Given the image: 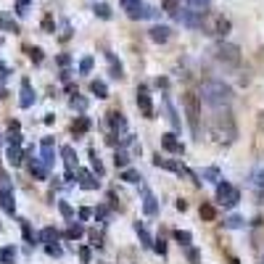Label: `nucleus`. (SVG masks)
<instances>
[{
	"label": "nucleus",
	"mask_w": 264,
	"mask_h": 264,
	"mask_svg": "<svg viewBox=\"0 0 264 264\" xmlns=\"http://www.w3.org/2000/svg\"><path fill=\"white\" fill-rule=\"evenodd\" d=\"M204 103H209L212 108H227L230 106V100H232V90H230V85H224L220 80H209L204 82Z\"/></svg>",
	"instance_id": "f257e3e1"
},
{
	"label": "nucleus",
	"mask_w": 264,
	"mask_h": 264,
	"mask_svg": "<svg viewBox=\"0 0 264 264\" xmlns=\"http://www.w3.org/2000/svg\"><path fill=\"white\" fill-rule=\"evenodd\" d=\"M185 114H188V124L193 135H201V98L196 92H185Z\"/></svg>",
	"instance_id": "f03ea898"
},
{
	"label": "nucleus",
	"mask_w": 264,
	"mask_h": 264,
	"mask_svg": "<svg viewBox=\"0 0 264 264\" xmlns=\"http://www.w3.org/2000/svg\"><path fill=\"white\" fill-rule=\"evenodd\" d=\"M212 53L224 66H238L240 64V50H238V45H232V43H217L212 48Z\"/></svg>",
	"instance_id": "7ed1b4c3"
},
{
	"label": "nucleus",
	"mask_w": 264,
	"mask_h": 264,
	"mask_svg": "<svg viewBox=\"0 0 264 264\" xmlns=\"http://www.w3.org/2000/svg\"><path fill=\"white\" fill-rule=\"evenodd\" d=\"M230 21L224 19V16H220V13H209V16H204L201 19V29H206V35H220V37H224L230 32Z\"/></svg>",
	"instance_id": "20e7f679"
},
{
	"label": "nucleus",
	"mask_w": 264,
	"mask_h": 264,
	"mask_svg": "<svg viewBox=\"0 0 264 264\" xmlns=\"http://www.w3.org/2000/svg\"><path fill=\"white\" fill-rule=\"evenodd\" d=\"M217 201H220L222 206L232 209L240 201V190L235 188V185H230V182H220L217 185Z\"/></svg>",
	"instance_id": "39448f33"
},
{
	"label": "nucleus",
	"mask_w": 264,
	"mask_h": 264,
	"mask_svg": "<svg viewBox=\"0 0 264 264\" xmlns=\"http://www.w3.org/2000/svg\"><path fill=\"white\" fill-rule=\"evenodd\" d=\"M0 206H3L5 214L16 212V201H13V185L8 177H0Z\"/></svg>",
	"instance_id": "423d86ee"
},
{
	"label": "nucleus",
	"mask_w": 264,
	"mask_h": 264,
	"mask_svg": "<svg viewBox=\"0 0 264 264\" xmlns=\"http://www.w3.org/2000/svg\"><path fill=\"white\" fill-rule=\"evenodd\" d=\"M122 8L127 11L130 19H148L156 11H151L148 5H143V0H122Z\"/></svg>",
	"instance_id": "0eeeda50"
},
{
	"label": "nucleus",
	"mask_w": 264,
	"mask_h": 264,
	"mask_svg": "<svg viewBox=\"0 0 264 264\" xmlns=\"http://www.w3.org/2000/svg\"><path fill=\"white\" fill-rule=\"evenodd\" d=\"M77 182H80L82 190H98V185H100L95 175L88 172V169H80V167H77Z\"/></svg>",
	"instance_id": "6e6552de"
},
{
	"label": "nucleus",
	"mask_w": 264,
	"mask_h": 264,
	"mask_svg": "<svg viewBox=\"0 0 264 264\" xmlns=\"http://www.w3.org/2000/svg\"><path fill=\"white\" fill-rule=\"evenodd\" d=\"M137 106H140V111L145 119H153V106H151V95L145 88H137Z\"/></svg>",
	"instance_id": "1a4fd4ad"
},
{
	"label": "nucleus",
	"mask_w": 264,
	"mask_h": 264,
	"mask_svg": "<svg viewBox=\"0 0 264 264\" xmlns=\"http://www.w3.org/2000/svg\"><path fill=\"white\" fill-rule=\"evenodd\" d=\"M40 161H43L48 169L53 167V161H56V153H53V140H50V137H45L43 145H40Z\"/></svg>",
	"instance_id": "9d476101"
},
{
	"label": "nucleus",
	"mask_w": 264,
	"mask_h": 264,
	"mask_svg": "<svg viewBox=\"0 0 264 264\" xmlns=\"http://www.w3.org/2000/svg\"><path fill=\"white\" fill-rule=\"evenodd\" d=\"M35 103V90H32V85H29V80L21 82V98H19V106L21 108H29Z\"/></svg>",
	"instance_id": "9b49d317"
},
{
	"label": "nucleus",
	"mask_w": 264,
	"mask_h": 264,
	"mask_svg": "<svg viewBox=\"0 0 264 264\" xmlns=\"http://www.w3.org/2000/svg\"><path fill=\"white\" fill-rule=\"evenodd\" d=\"M161 145H164L167 151H172V153H182L185 151V145L177 140V137L172 135V132H167V135H161Z\"/></svg>",
	"instance_id": "f8f14e48"
},
{
	"label": "nucleus",
	"mask_w": 264,
	"mask_h": 264,
	"mask_svg": "<svg viewBox=\"0 0 264 264\" xmlns=\"http://www.w3.org/2000/svg\"><path fill=\"white\" fill-rule=\"evenodd\" d=\"M177 19H180L182 21V24H188V27H201V19H204V16H201V13H196V11H182V13H177Z\"/></svg>",
	"instance_id": "ddd939ff"
},
{
	"label": "nucleus",
	"mask_w": 264,
	"mask_h": 264,
	"mask_svg": "<svg viewBox=\"0 0 264 264\" xmlns=\"http://www.w3.org/2000/svg\"><path fill=\"white\" fill-rule=\"evenodd\" d=\"M29 172H32L35 180H45V177H48V167H45L40 159H32L29 161Z\"/></svg>",
	"instance_id": "4468645a"
},
{
	"label": "nucleus",
	"mask_w": 264,
	"mask_h": 264,
	"mask_svg": "<svg viewBox=\"0 0 264 264\" xmlns=\"http://www.w3.org/2000/svg\"><path fill=\"white\" fill-rule=\"evenodd\" d=\"M143 209H145V214H156L159 212V204H156V198H153V193L148 188H143Z\"/></svg>",
	"instance_id": "2eb2a0df"
},
{
	"label": "nucleus",
	"mask_w": 264,
	"mask_h": 264,
	"mask_svg": "<svg viewBox=\"0 0 264 264\" xmlns=\"http://www.w3.org/2000/svg\"><path fill=\"white\" fill-rule=\"evenodd\" d=\"M61 238V232L56 230V227H45V230H40V235H37V240H40V243H56V240Z\"/></svg>",
	"instance_id": "dca6fc26"
},
{
	"label": "nucleus",
	"mask_w": 264,
	"mask_h": 264,
	"mask_svg": "<svg viewBox=\"0 0 264 264\" xmlns=\"http://www.w3.org/2000/svg\"><path fill=\"white\" fill-rule=\"evenodd\" d=\"M108 122H111V127H114L116 132H124V130H127V119H124L119 111H111V114H108Z\"/></svg>",
	"instance_id": "f3484780"
},
{
	"label": "nucleus",
	"mask_w": 264,
	"mask_h": 264,
	"mask_svg": "<svg viewBox=\"0 0 264 264\" xmlns=\"http://www.w3.org/2000/svg\"><path fill=\"white\" fill-rule=\"evenodd\" d=\"M21 161H24V151H21L19 145H11L8 148V164L11 167H21Z\"/></svg>",
	"instance_id": "a211bd4d"
},
{
	"label": "nucleus",
	"mask_w": 264,
	"mask_h": 264,
	"mask_svg": "<svg viewBox=\"0 0 264 264\" xmlns=\"http://www.w3.org/2000/svg\"><path fill=\"white\" fill-rule=\"evenodd\" d=\"M169 32H172L169 27H153L151 29V40L153 43H167L169 40Z\"/></svg>",
	"instance_id": "6ab92c4d"
},
{
	"label": "nucleus",
	"mask_w": 264,
	"mask_h": 264,
	"mask_svg": "<svg viewBox=\"0 0 264 264\" xmlns=\"http://www.w3.org/2000/svg\"><path fill=\"white\" fill-rule=\"evenodd\" d=\"M61 156H64V161H66V169H69V172H74V169H77V156H74V151L69 148V145H64V148H61Z\"/></svg>",
	"instance_id": "aec40b11"
},
{
	"label": "nucleus",
	"mask_w": 264,
	"mask_h": 264,
	"mask_svg": "<svg viewBox=\"0 0 264 264\" xmlns=\"http://www.w3.org/2000/svg\"><path fill=\"white\" fill-rule=\"evenodd\" d=\"M0 262H3V264H13V262H16V248H13V246L0 248Z\"/></svg>",
	"instance_id": "412c9836"
},
{
	"label": "nucleus",
	"mask_w": 264,
	"mask_h": 264,
	"mask_svg": "<svg viewBox=\"0 0 264 264\" xmlns=\"http://www.w3.org/2000/svg\"><path fill=\"white\" fill-rule=\"evenodd\" d=\"M209 3H212V0H188V8L204 16V13H206V8H209Z\"/></svg>",
	"instance_id": "4be33fe9"
},
{
	"label": "nucleus",
	"mask_w": 264,
	"mask_h": 264,
	"mask_svg": "<svg viewBox=\"0 0 264 264\" xmlns=\"http://www.w3.org/2000/svg\"><path fill=\"white\" fill-rule=\"evenodd\" d=\"M90 90L95 92L98 98H108V88H106V82L103 80H92V85H90Z\"/></svg>",
	"instance_id": "5701e85b"
},
{
	"label": "nucleus",
	"mask_w": 264,
	"mask_h": 264,
	"mask_svg": "<svg viewBox=\"0 0 264 264\" xmlns=\"http://www.w3.org/2000/svg\"><path fill=\"white\" fill-rule=\"evenodd\" d=\"M251 185H254V188H264V164L256 167L251 172Z\"/></svg>",
	"instance_id": "b1692460"
},
{
	"label": "nucleus",
	"mask_w": 264,
	"mask_h": 264,
	"mask_svg": "<svg viewBox=\"0 0 264 264\" xmlns=\"http://www.w3.org/2000/svg\"><path fill=\"white\" fill-rule=\"evenodd\" d=\"M72 130H74V135H85V132L90 130V119H88V116H80V119L74 122Z\"/></svg>",
	"instance_id": "393cba45"
},
{
	"label": "nucleus",
	"mask_w": 264,
	"mask_h": 264,
	"mask_svg": "<svg viewBox=\"0 0 264 264\" xmlns=\"http://www.w3.org/2000/svg\"><path fill=\"white\" fill-rule=\"evenodd\" d=\"M0 27L3 29H8V32H19V27H16V21H13L8 13H0Z\"/></svg>",
	"instance_id": "a878e982"
},
{
	"label": "nucleus",
	"mask_w": 264,
	"mask_h": 264,
	"mask_svg": "<svg viewBox=\"0 0 264 264\" xmlns=\"http://www.w3.org/2000/svg\"><path fill=\"white\" fill-rule=\"evenodd\" d=\"M122 180L135 185V182H140L143 177H140V172H137V169H124V172H122Z\"/></svg>",
	"instance_id": "bb28decb"
},
{
	"label": "nucleus",
	"mask_w": 264,
	"mask_h": 264,
	"mask_svg": "<svg viewBox=\"0 0 264 264\" xmlns=\"http://www.w3.org/2000/svg\"><path fill=\"white\" fill-rule=\"evenodd\" d=\"M82 232H85V227H82V224H69V230H66V238L69 240H77V238H82Z\"/></svg>",
	"instance_id": "cd10ccee"
},
{
	"label": "nucleus",
	"mask_w": 264,
	"mask_h": 264,
	"mask_svg": "<svg viewBox=\"0 0 264 264\" xmlns=\"http://www.w3.org/2000/svg\"><path fill=\"white\" fill-rule=\"evenodd\" d=\"M135 232H137V235H140L143 246H153V240H151V235H148V230H145L140 222H135Z\"/></svg>",
	"instance_id": "c85d7f7f"
},
{
	"label": "nucleus",
	"mask_w": 264,
	"mask_h": 264,
	"mask_svg": "<svg viewBox=\"0 0 264 264\" xmlns=\"http://www.w3.org/2000/svg\"><path fill=\"white\" fill-rule=\"evenodd\" d=\"M108 64H111V77H116V80H119V77H122V64L111 56V53H108Z\"/></svg>",
	"instance_id": "c756f323"
},
{
	"label": "nucleus",
	"mask_w": 264,
	"mask_h": 264,
	"mask_svg": "<svg viewBox=\"0 0 264 264\" xmlns=\"http://www.w3.org/2000/svg\"><path fill=\"white\" fill-rule=\"evenodd\" d=\"M92 64H95V61H92L90 56H85V58L80 61V74H90V72H92Z\"/></svg>",
	"instance_id": "7c9ffc66"
},
{
	"label": "nucleus",
	"mask_w": 264,
	"mask_h": 264,
	"mask_svg": "<svg viewBox=\"0 0 264 264\" xmlns=\"http://www.w3.org/2000/svg\"><path fill=\"white\" fill-rule=\"evenodd\" d=\"M161 5H164V11H167V13L177 16V5H180V0H161Z\"/></svg>",
	"instance_id": "2f4dec72"
},
{
	"label": "nucleus",
	"mask_w": 264,
	"mask_h": 264,
	"mask_svg": "<svg viewBox=\"0 0 264 264\" xmlns=\"http://www.w3.org/2000/svg\"><path fill=\"white\" fill-rule=\"evenodd\" d=\"M204 180H209V182H217V180H220V169H217V167H209V169H204Z\"/></svg>",
	"instance_id": "473e14b6"
},
{
	"label": "nucleus",
	"mask_w": 264,
	"mask_h": 264,
	"mask_svg": "<svg viewBox=\"0 0 264 264\" xmlns=\"http://www.w3.org/2000/svg\"><path fill=\"white\" fill-rule=\"evenodd\" d=\"M127 161H130V156H127L124 151H116V153H114V164H116V167L124 169V167H127Z\"/></svg>",
	"instance_id": "72a5a7b5"
},
{
	"label": "nucleus",
	"mask_w": 264,
	"mask_h": 264,
	"mask_svg": "<svg viewBox=\"0 0 264 264\" xmlns=\"http://www.w3.org/2000/svg\"><path fill=\"white\" fill-rule=\"evenodd\" d=\"M175 238L180 240L182 246H190V240H193V235H190V232H185V230H177V232H175Z\"/></svg>",
	"instance_id": "f704fd0d"
},
{
	"label": "nucleus",
	"mask_w": 264,
	"mask_h": 264,
	"mask_svg": "<svg viewBox=\"0 0 264 264\" xmlns=\"http://www.w3.org/2000/svg\"><path fill=\"white\" fill-rule=\"evenodd\" d=\"M95 13L100 19H111V8H108L106 3H100V5H95Z\"/></svg>",
	"instance_id": "c9c22d12"
},
{
	"label": "nucleus",
	"mask_w": 264,
	"mask_h": 264,
	"mask_svg": "<svg viewBox=\"0 0 264 264\" xmlns=\"http://www.w3.org/2000/svg\"><path fill=\"white\" fill-rule=\"evenodd\" d=\"M164 106H167L169 122H172V124H175V127H180V119H177V114H175V108H172V103H169V100H164Z\"/></svg>",
	"instance_id": "e433bc0d"
},
{
	"label": "nucleus",
	"mask_w": 264,
	"mask_h": 264,
	"mask_svg": "<svg viewBox=\"0 0 264 264\" xmlns=\"http://www.w3.org/2000/svg\"><path fill=\"white\" fill-rule=\"evenodd\" d=\"M201 217H204V220H214V206L212 204H201Z\"/></svg>",
	"instance_id": "4c0bfd02"
},
{
	"label": "nucleus",
	"mask_w": 264,
	"mask_h": 264,
	"mask_svg": "<svg viewBox=\"0 0 264 264\" xmlns=\"http://www.w3.org/2000/svg\"><path fill=\"white\" fill-rule=\"evenodd\" d=\"M224 224H227L230 230H238V227H243V220H240V217H230V220H224Z\"/></svg>",
	"instance_id": "58836bf2"
},
{
	"label": "nucleus",
	"mask_w": 264,
	"mask_h": 264,
	"mask_svg": "<svg viewBox=\"0 0 264 264\" xmlns=\"http://www.w3.org/2000/svg\"><path fill=\"white\" fill-rule=\"evenodd\" d=\"M90 161H92V169H95V175H103V164H100V159L95 156V151L90 153Z\"/></svg>",
	"instance_id": "ea45409f"
},
{
	"label": "nucleus",
	"mask_w": 264,
	"mask_h": 264,
	"mask_svg": "<svg viewBox=\"0 0 264 264\" xmlns=\"http://www.w3.org/2000/svg\"><path fill=\"white\" fill-rule=\"evenodd\" d=\"M16 13H19V16H27V13H29V0H19V3H16Z\"/></svg>",
	"instance_id": "a19ab883"
},
{
	"label": "nucleus",
	"mask_w": 264,
	"mask_h": 264,
	"mask_svg": "<svg viewBox=\"0 0 264 264\" xmlns=\"http://www.w3.org/2000/svg\"><path fill=\"white\" fill-rule=\"evenodd\" d=\"M72 108H80V111H85V108H88V100H85V98H72Z\"/></svg>",
	"instance_id": "79ce46f5"
},
{
	"label": "nucleus",
	"mask_w": 264,
	"mask_h": 264,
	"mask_svg": "<svg viewBox=\"0 0 264 264\" xmlns=\"http://www.w3.org/2000/svg\"><path fill=\"white\" fill-rule=\"evenodd\" d=\"M58 209H61V214H64L66 220H72V206H69L66 201H58Z\"/></svg>",
	"instance_id": "37998d69"
},
{
	"label": "nucleus",
	"mask_w": 264,
	"mask_h": 264,
	"mask_svg": "<svg viewBox=\"0 0 264 264\" xmlns=\"http://www.w3.org/2000/svg\"><path fill=\"white\" fill-rule=\"evenodd\" d=\"M45 248H48V254H50V256H61V254H64V248H61L58 243H48Z\"/></svg>",
	"instance_id": "c03bdc74"
},
{
	"label": "nucleus",
	"mask_w": 264,
	"mask_h": 264,
	"mask_svg": "<svg viewBox=\"0 0 264 264\" xmlns=\"http://www.w3.org/2000/svg\"><path fill=\"white\" fill-rule=\"evenodd\" d=\"M29 58H32L35 64H40V61H43V50L40 48H29Z\"/></svg>",
	"instance_id": "a18cd8bd"
},
{
	"label": "nucleus",
	"mask_w": 264,
	"mask_h": 264,
	"mask_svg": "<svg viewBox=\"0 0 264 264\" xmlns=\"http://www.w3.org/2000/svg\"><path fill=\"white\" fill-rule=\"evenodd\" d=\"M153 248H156V254L164 256L167 254V246H164V238H159V240H153Z\"/></svg>",
	"instance_id": "49530a36"
},
{
	"label": "nucleus",
	"mask_w": 264,
	"mask_h": 264,
	"mask_svg": "<svg viewBox=\"0 0 264 264\" xmlns=\"http://www.w3.org/2000/svg\"><path fill=\"white\" fill-rule=\"evenodd\" d=\"M21 230H24V238L29 240V243H35V235H32V230H29L27 222H21Z\"/></svg>",
	"instance_id": "de8ad7c7"
},
{
	"label": "nucleus",
	"mask_w": 264,
	"mask_h": 264,
	"mask_svg": "<svg viewBox=\"0 0 264 264\" xmlns=\"http://www.w3.org/2000/svg\"><path fill=\"white\" fill-rule=\"evenodd\" d=\"M90 256H92V254H90V248H85V246H82V248H80V259L88 264V262H90Z\"/></svg>",
	"instance_id": "09e8293b"
},
{
	"label": "nucleus",
	"mask_w": 264,
	"mask_h": 264,
	"mask_svg": "<svg viewBox=\"0 0 264 264\" xmlns=\"http://www.w3.org/2000/svg\"><path fill=\"white\" fill-rule=\"evenodd\" d=\"M95 217H98V220H106V217H108V209H106V206H98V209H95Z\"/></svg>",
	"instance_id": "8fccbe9b"
},
{
	"label": "nucleus",
	"mask_w": 264,
	"mask_h": 264,
	"mask_svg": "<svg viewBox=\"0 0 264 264\" xmlns=\"http://www.w3.org/2000/svg\"><path fill=\"white\" fill-rule=\"evenodd\" d=\"M90 214H92V212H90L88 206H82V209H80V220H90Z\"/></svg>",
	"instance_id": "3c124183"
},
{
	"label": "nucleus",
	"mask_w": 264,
	"mask_h": 264,
	"mask_svg": "<svg viewBox=\"0 0 264 264\" xmlns=\"http://www.w3.org/2000/svg\"><path fill=\"white\" fill-rule=\"evenodd\" d=\"M8 72H11L8 66H5V64H0V80H3V77H8Z\"/></svg>",
	"instance_id": "603ef678"
}]
</instances>
